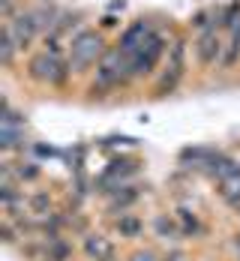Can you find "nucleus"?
Listing matches in <instances>:
<instances>
[{
    "label": "nucleus",
    "instance_id": "obj_1",
    "mask_svg": "<svg viewBox=\"0 0 240 261\" xmlns=\"http://www.w3.org/2000/svg\"><path fill=\"white\" fill-rule=\"evenodd\" d=\"M126 69H129V57L123 51H108L96 69V81H93V93L96 90H108V87H117L120 81L126 79Z\"/></svg>",
    "mask_w": 240,
    "mask_h": 261
},
{
    "label": "nucleus",
    "instance_id": "obj_2",
    "mask_svg": "<svg viewBox=\"0 0 240 261\" xmlns=\"http://www.w3.org/2000/svg\"><path fill=\"white\" fill-rule=\"evenodd\" d=\"M102 51V39L90 30H78L72 36V45H69V69H84L90 66Z\"/></svg>",
    "mask_w": 240,
    "mask_h": 261
},
{
    "label": "nucleus",
    "instance_id": "obj_3",
    "mask_svg": "<svg viewBox=\"0 0 240 261\" xmlns=\"http://www.w3.org/2000/svg\"><path fill=\"white\" fill-rule=\"evenodd\" d=\"M159 54H162V36H150L138 51L129 57V75H147L153 66H156V60H159Z\"/></svg>",
    "mask_w": 240,
    "mask_h": 261
},
{
    "label": "nucleus",
    "instance_id": "obj_4",
    "mask_svg": "<svg viewBox=\"0 0 240 261\" xmlns=\"http://www.w3.org/2000/svg\"><path fill=\"white\" fill-rule=\"evenodd\" d=\"M66 72L69 69H63L60 66V60L54 57V54H39V57H33L30 60V75L36 81H48V84H60V81L66 79Z\"/></svg>",
    "mask_w": 240,
    "mask_h": 261
},
{
    "label": "nucleus",
    "instance_id": "obj_5",
    "mask_svg": "<svg viewBox=\"0 0 240 261\" xmlns=\"http://www.w3.org/2000/svg\"><path fill=\"white\" fill-rule=\"evenodd\" d=\"M3 27L12 33V39H15V45H18V48H24L27 42L36 36V30H39V24L33 21V15H30V12H27V15H15V18H9Z\"/></svg>",
    "mask_w": 240,
    "mask_h": 261
},
{
    "label": "nucleus",
    "instance_id": "obj_6",
    "mask_svg": "<svg viewBox=\"0 0 240 261\" xmlns=\"http://www.w3.org/2000/svg\"><path fill=\"white\" fill-rule=\"evenodd\" d=\"M150 36H153V30H150V24H147V21H135V24L129 27L123 36H120V51L126 54V57H132V54L138 51V48H141Z\"/></svg>",
    "mask_w": 240,
    "mask_h": 261
},
{
    "label": "nucleus",
    "instance_id": "obj_7",
    "mask_svg": "<svg viewBox=\"0 0 240 261\" xmlns=\"http://www.w3.org/2000/svg\"><path fill=\"white\" fill-rule=\"evenodd\" d=\"M219 51H222V45H219V36H216V30H204V33L198 36V42H195V54H198V63H204V66L216 63Z\"/></svg>",
    "mask_w": 240,
    "mask_h": 261
},
{
    "label": "nucleus",
    "instance_id": "obj_8",
    "mask_svg": "<svg viewBox=\"0 0 240 261\" xmlns=\"http://www.w3.org/2000/svg\"><path fill=\"white\" fill-rule=\"evenodd\" d=\"M180 75H183V45H174L171 48V66H168L165 79L159 81V90H171L180 81Z\"/></svg>",
    "mask_w": 240,
    "mask_h": 261
},
{
    "label": "nucleus",
    "instance_id": "obj_9",
    "mask_svg": "<svg viewBox=\"0 0 240 261\" xmlns=\"http://www.w3.org/2000/svg\"><path fill=\"white\" fill-rule=\"evenodd\" d=\"M87 252H90V255H96V261L111 258V243H108L105 237L93 234V237H87Z\"/></svg>",
    "mask_w": 240,
    "mask_h": 261
},
{
    "label": "nucleus",
    "instance_id": "obj_10",
    "mask_svg": "<svg viewBox=\"0 0 240 261\" xmlns=\"http://www.w3.org/2000/svg\"><path fill=\"white\" fill-rule=\"evenodd\" d=\"M15 48H18V45H15V39H12V33H9V30L3 27V45H0V60H3L6 66L12 63V57H15Z\"/></svg>",
    "mask_w": 240,
    "mask_h": 261
},
{
    "label": "nucleus",
    "instance_id": "obj_11",
    "mask_svg": "<svg viewBox=\"0 0 240 261\" xmlns=\"http://www.w3.org/2000/svg\"><path fill=\"white\" fill-rule=\"evenodd\" d=\"M240 57V30L231 33V45H228V51L222 54V66H234Z\"/></svg>",
    "mask_w": 240,
    "mask_h": 261
},
{
    "label": "nucleus",
    "instance_id": "obj_12",
    "mask_svg": "<svg viewBox=\"0 0 240 261\" xmlns=\"http://www.w3.org/2000/svg\"><path fill=\"white\" fill-rule=\"evenodd\" d=\"M138 228H141V225H138V219H132V216H123V219H120V234H138Z\"/></svg>",
    "mask_w": 240,
    "mask_h": 261
},
{
    "label": "nucleus",
    "instance_id": "obj_13",
    "mask_svg": "<svg viewBox=\"0 0 240 261\" xmlns=\"http://www.w3.org/2000/svg\"><path fill=\"white\" fill-rule=\"evenodd\" d=\"M36 174H39V168H36V165H33V162H30V165H27V168H18V177H21V180H33V177H36Z\"/></svg>",
    "mask_w": 240,
    "mask_h": 261
},
{
    "label": "nucleus",
    "instance_id": "obj_14",
    "mask_svg": "<svg viewBox=\"0 0 240 261\" xmlns=\"http://www.w3.org/2000/svg\"><path fill=\"white\" fill-rule=\"evenodd\" d=\"M135 261H153V255L150 252H141V255H135Z\"/></svg>",
    "mask_w": 240,
    "mask_h": 261
},
{
    "label": "nucleus",
    "instance_id": "obj_15",
    "mask_svg": "<svg viewBox=\"0 0 240 261\" xmlns=\"http://www.w3.org/2000/svg\"><path fill=\"white\" fill-rule=\"evenodd\" d=\"M102 261H114V258H102Z\"/></svg>",
    "mask_w": 240,
    "mask_h": 261
}]
</instances>
